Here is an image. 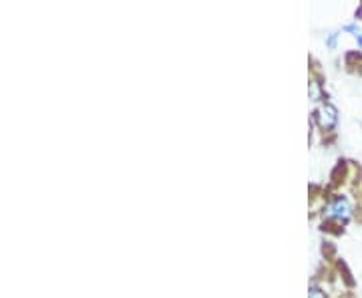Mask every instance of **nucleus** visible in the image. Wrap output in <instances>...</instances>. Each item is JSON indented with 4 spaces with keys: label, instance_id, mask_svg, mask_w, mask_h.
Instances as JSON below:
<instances>
[{
    "label": "nucleus",
    "instance_id": "nucleus-1",
    "mask_svg": "<svg viewBox=\"0 0 362 298\" xmlns=\"http://www.w3.org/2000/svg\"><path fill=\"white\" fill-rule=\"evenodd\" d=\"M318 121L322 127H332L336 123V109L332 105H324L318 109Z\"/></svg>",
    "mask_w": 362,
    "mask_h": 298
},
{
    "label": "nucleus",
    "instance_id": "nucleus-2",
    "mask_svg": "<svg viewBox=\"0 0 362 298\" xmlns=\"http://www.w3.org/2000/svg\"><path fill=\"white\" fill-rule=\"evenodd\" d=\"M330 214L332 216H336V218H348V214H350V205H348V201L346 199H336L334 203H332V207H330Z\"/></svg>",
    "mask_w": 362,
    "mask_h": 298
},
{
    "label": "nucleus",
    "instance_id": "nucleus-3",
    "mask_svg": "<svg viewBox=\"0 0 362 298\" xmlns=\"http://www.w3.org/2000/svg\"><path fill=\"white\" fill-rule=\"evenodd\" d=\"M308 298H326V296H324V294H322V292H320L318 288H312V290H310V296H308Z\"/></svg>",
    "mask_w": 362,
    "mask_h": 298
},
{
    "label": "nucleus",
    "instance_id": "nucleus-4",
    "mask_svg": "<svg viewBox=\"0 0 362 298\" xmlns=\"http://www.w3.org/2000/svg\"><path fill=\"white\" fill-rule=\"evenodd\" d=\"M310 91H312V97L318 99V87H316V83H310Z\"/></svg>",
    "mask_w": 362,
    "mask_h": 298
}]
</instances>
